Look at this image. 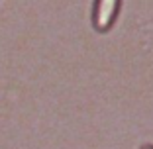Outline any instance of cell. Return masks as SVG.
<instances>
[{"label":"cell","instance_id":"1","mask_svg":"<svg viewBox=\"0 0 153 149\" xmlns=\"http://www.w3.org/2000/svg\"><path fill=\"white\" fill-rule=\"evenodd\" d=\"M118 4H120V0H96L94 24L98 30H108L112 26L118 12Z\"/></svg>","mask_w":153,"mask_h":149},{"label":"cell","instance_id":"2","mask_svg":"<svg viewBox=\"0 0 153 149\" xmlns=\"http://www.w3.org/2000/svg\"><path fill=\"white\" fill-rule=\"evenodd\" d=\"M143 149H153V145H145V147Z\"/></svg>","mask_w":153,"mask_h":149}]
</instances>
